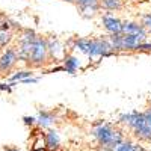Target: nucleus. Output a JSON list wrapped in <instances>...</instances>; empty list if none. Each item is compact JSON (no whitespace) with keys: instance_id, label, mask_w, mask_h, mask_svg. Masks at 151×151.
<instances>
[{"instance_id":"6e6552de","label":"nucleus","mask_w":151,"mask_h":151,"mask_svg":"<svg viewBox=\"0 0 151 151\" xmlns=\"http://www.w3.org/2000/svg\"><path fill=\"white\" fill-rule=\"evenodd\" d=\"M122 35H134V36H142L145 38V30H144V26L137 23H125L122 24Z\"/></svg>"},{"instance_id":"2eb2a0df","label":"nucleus","mask_w":151,"mask_h":151,"mask_svg":"<svg viewBox=\"0 0 151 151\" xmlns=\"http://www.w3.org/2000/svg\"><path fill=\"white\" fill-rule=\"evenodd\" d=\"M89 45H91V41H88V40H79L77 41V47L82 48L86 53H89Z\"/></svg>"},{"instance_id":"5701e85b","label":"nucleus","mask_w":151,"mask_h":151,"mask_svg":"<svg viewBox=\"0 0 151 151\" xmlns=\"http://www.w3.org/2000/svg\"><path fill=\"white\" fill-rule=\"evenodd\" d=\"M104 151H107V150H104Z\"/></svg>"},{"instance_id":"4468645a","label":"nucleus","mask_w":151,"mask_h":151,"mask_svg":"<svg viewBox=\"0 0 151 151\" xmlns=\"http://www.w3.org/2000/svg\"><path fill=\"white\" fill-rule=\"evenodd\" d=\"M77 60H76L74 58H67V60H65V68H67V71L68 73H74L76 71V68H77Z\"/></svg>"},{"instance_id":"aec40b11","label":"nucleus","mask_w":151,"mask_h":151,"mask_svg":"<svg viewBox=\"0 0 151 151\" xmlns=\"http://www.w3.org/2000/svg\"><path fill=\"white\" fill-rule=\"evenodd\" d=\"M24 121H26V124H33L35 118H24Z\"/></svg>"},{"instance_id":"ddd939ff","label":"nucleus","mask_w":151,"mask_h":151,"mask_svg":"<svg viewBox=\"0 0 151 151\" xmlns=\"http://www.w3.org/2000/svg\"><path fill=\"white\" fill-rule=\"evenodd\" d=\"M101 5L106 9H110V11L121 8V2H119V0H101Z\"/></svg>"},{"instance_id":"6ab92c4d","label":"nucleus","mask_w":151,"mask_h":151,"mask_svg":"<svg viewBox=\"0 0 151 151\" xmlns=\"http://www.w3.org/2000/svg\"><path fill=\"white\" fill-rule=\"evenodd\" d=\"M144 26H145V27H148V29L151 30V14L144 17Z\"/></svg>"},{"instance_id":"412c9836","label":"nucleus","mask_w":151,"mask_h":151,"mask_svg":"<svg viewBox=\"0 0 151 151\" xmlns=\"http://www.w3.org/2000/svg\"><path fill=\"white\" fill-rule=\"evenodd\" d=\"M6 151H17V150H14V148H8Z\"/></svg>"},{"instance_id":"1a4fd4ad","label":"nucleus","mask_w":151,"mask_h":151,"mask_svg":"<svg viewBox=\"0 0 151 151\" xmlns=\"http://www.w3.org/2000/svg\"><path fill=\"white\" fill-rule=\"evenodd\" d=\"M76 3L80 6V9L85 12V17L94 15L95 11L98 9V3L97 0H76Z\"/></svg>"},{"instance_id":"dca6fc26","label":"nucleus","mask_w":151,"mask_h":151,"mask_svg":"<svg viewBox=\"0 0 151 151\" xmlns=\"http://www.w3.org/2000/svg\"><path fill=\"white\" fill-rule=\"evenodd\" d=\"M9 41H11V33H9V32H5V30L0 32V45L3 47V45H6Z\"/></svg>"},{"instance_id":"9b49d317","label":"nucleus","mask_w":151,"mask_h":151,"mask_svg":"<svg viewBox=\"0 0 151 151\" xmlns=\"http://www.w3.org/2000/svg\"><path fill=\"white\" fill-rule=\"evenodd\" d=\"M53 121H55L53 115H52V113H47V112H42L40 115V118H38V122H40L42 127H47V125H50Z\"/></svg>"},{"instance_id":"9d476101","label":"nucleus","mask_w":151,"mask_h":151,"mask_svg":"<svg viewBox=\"0 0 151 151\" xmlns=\"http://www.w3.org/2000/svg\"><path fill=\"white\" fill-rule=\"evenodd\" d=\"M113 151H144V150L141 147H137V145H133L132 142H124L122 141Z\"/></svg>"},{"instance_id":"f3484780","label":"nucleus","mask_w":151,"mask_h":151,"mask_svg":"<svg viewBox=\"0 0 151 151\" xmlns=\"http://www.w3.org/2000/svg\"><path fill=\"white\" fill-rule=\"evenodd\" d=\"M32 73L30 71H21V73H18V74H14V76H12V80H20V79H26V77H29V76H30Z\"/></svg>"},{"instance_id":"f03ea898","label":"nucleus","mask_w":151,"mask_h":151,"mask_svg":"<svg viewBox=\"0 0 151 151\" xmlns=\"http://www.w3.org/2000/svg\"><path fill=\"white\" fill-rule=\"evenodd\" d=\"M94 136L97 137L98 144L101 145L104 150L107 151H113L124 139H122V134L116 130H113L110 125L107 124H101L94 130Z\"/></svg>"},{"instance_id":"a211bd4d","label":"nucleus","mask_w":151,"mask_h":151,"mask_svg":"<svg viewBox=\"0 0 151 151\" xmlns=\"http://www.w3.org/2000/svg\"><path fill=\"white\" fill-rule=\"evenodd\" d=\"M136 50H141V52H151V44H139L136 47Z\"/></svg>"},{"instance_id":"0eeeda50","label":"nucleus","mask_w":151,"mask_h":151,"mask_svg":"<svg viewBox=\"0 0 151 151\" xmlns=\"http://www.w3.org/2000/svg\"><path fill=\"white\" fill-rule=\"evenodd\" d=\"M103 24L112 35H118L122 32V23L115 17H103Z\"/></svg>"},{"instance_id":"423d86ee","label":"nucleus","mask_w":151,"mask_h":151,"mask_svg":"<svg viewBox=\"0 0 151 151\" xmlns=\"http://www.w3.org/2000/svg\"><path fill=\"white\" fill-rule=\"evenodd\" d=\"M144 41L142 36L122 35L121 33V50H136V47Z\"/></svg>"},{"instance_id":"4be33fe9","label":"nucleus","mask_w":151,"mask_h":151,"mask_svg":"<svg viewBox=\"0 0 151 151\" xmlns=\"http://www.w3.org/2000/svg\"><path fill=\"white\" fill-rule=\"evenodd\" d=\"M65 2H74V0H65Z\"/></svg>"},{"instance_id":"f257e3e1","label":"nucleus","mask_w":151,"mask_h":151,"mask_svg":"<svg viewBox=\"0 0 151 151\" xmlns=\"http://www.w3.org/2000/svg\"><path fill=\"white\" fill-rule=\"evenodd\" d=\"M121 121L133 129L134 134L144 141H151V110L145 113H129L121 116Z\"/></svg>"},{"instance_id":"20e7f679","label":"nucleus","mask_w":151,"mask_h":151,"mask_svg":"<svg viewBox=\"0 0 151 151\" xmlns=\"http://www.w3.org/2000/svg\"><path fill=\"white\" fill-rule=\"evenodd\" d=\"M110 44L106 42V41H91V45H89V55L91 56H107L110 53Z\"/></svg>"},{"instance_id":"f8f14e48","label":"nucleus","mask_w":151,"mask_h":151,"mask_svg":"<svg viewBox=\"0 0 151 151\" xmlns=\"http://www.w3.org/2000/svg\"><path fill=\"white\" fill-rule=\"evenodd\" d=\"M47 145H48L50 148H58V145H59V137H58V134H56L55 132L47 133Z\"/></svg>"},{"instance_id":"39448f33","label":"nucleus","mask_w":151,"mask_h":151,"mask_svg":"<svg viewBox=\"0 0 151 151\" xmlns=\"http://www.w3.org/2000/svg\"><path fill=\"white\" fill-rule=\"evenodd\" d=\"M15 64H17V53L14 50H6L0 56V71H9Z\"/></svg>"},{"instance_id":"7ed1b4c3","label":"nucleus","mask_w":151,"mask_h":151,"mask_svg":"<svg viewBox=\"0 0 151 151\" xmlns=\"http://www.w3.org/2000/svg\"><path fill=\"white\" fill-rule=\"evenodd\" d=\"M47 52H48V47L45 41L41 40V38H35V41L32 42V48H30L27 60L32 62L33 65H41L47 59Z\"/></svg>"}]
</instances>
